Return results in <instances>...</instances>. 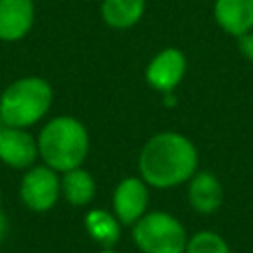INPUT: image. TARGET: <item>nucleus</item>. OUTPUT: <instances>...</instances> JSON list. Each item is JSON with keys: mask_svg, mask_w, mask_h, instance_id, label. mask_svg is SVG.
I'll return each instance as SVG.
<instances>
[{"mask_svg": "<svg viewBox=\"0 0 253 253\" xmlns=\"http://www.w3.org/2000/svg\"><path fill=\"white\" fill-rule=\"evenodd\" d=\"M36 20L34 0H0V42H20Z\"/></svg>", "mask_w": 253, "mask_h": 253, "instance_id": "nucleus-9", "label": "nucleus"}, {"mask_svg": "<svg viewBox=\"0 0 253 253\" xmlns=\"http://www.w3.org/2000/svg\"><path fill=\"white\" fill-rule=\"evenodd\" d=\"M239 49L253 63V32H247V34L239 36Z\"/></svg>", "mask_w": 253, "mask_h": 253, "instance_id": "nucleus-16", "label": "nucleus"}, {"mask_svg": "<svg viewBox=\"0 0 253 253\" xmlns=\"http://www.w3.org/2000/svg\"><path fill=\"white\" fill-rule=\"evenodd\" d=\"M132 241L142 253H184L186 227L168 211H148L132 225Z\"/></svg>", "mask_w": 253, "mask_h": 253, "instance_id": "nucleus-4", "label": "nucleus"}, {"mask_svg": "<svg viewBox=\"0 0 253 253\" xmlns=\"http://www.w3.org/2000/svg\"><path fill=\"white\" fill-rule=\"evenodd\" d=\"M38 138H34L28 128L2 126L0 130V162L14 170H28L38 160Z\"/></svg>", "mask_w": 253, "mask_h": 253, "instance_id": "nucleus-7", "label": "nucleus"}, {"mask_svg": "<svg viewBox=\"0 0 253 253\" xmlns=\"http://www.w3.org/2000/svg\"><path fill=\"white\" fill-rule=\"evenodd\" d=\"M144 14V0H103L101 16L115 30L132 28Z\"/></svg>", "mask_w": 253, "mask_h": 253, "instance_id": "nucleus-14", "label": "nucleus"}, {"mask_svg": "<svg viewBox=\"0 0 253 253\" xmlns=\"http://www.w3.org/2000/svg\"><path fill=\"white\" fill-rule=\"evenodd\" d=\"M213 18L221 30L239 38L253 30V0H215Z\"/></svg>", "mask_w": 253, "mask_h": 253, "instance_id": "nucleus-11", "label": "nucleus"}, {"mask_svg": "<svg viewBox=\"0 0 253 253\" xmlns=\"http://www.w3.org/2000/svg\"><path fill=\"white\" fill-rule=\"evenodd\" d=\"M99 253H117V251H115V249H113V247H109V249H101V251H99Z\"/></svg>", "mask_w": 253, "mask_h": 253, "instance_id": "nucleus-18", "label": "nucleus"}, {"mask_svg": "<svg viewBox=\"0 0 253 253\" xmlns=\"http://www.w3.org/2000/svg\"><path fill=\"white\" fill-rule=\"evenodd\" d=\"M121 221L115 213L95 208L89 210L85 215V229L89 233V237L101 245V249H109L115 247L121 239Z\"/></svg>", "mask_w": 253, "mask_h": 253, "instance_id": "nucleus-12", "label": "nucleus"}, {"mask_svg": "<svg viewBox=\"0 0 253 253\" xmlns=\"http://www.w3.org/2000/svg\"><path fill=\"white\" fill-rule=\"evenodd\" d=\"M186 73V55L178 47H166L154 55L146 67V83L160 93H170Z\"/></svg>", "mask_w": 253, "mask_h": 253, "instance_id": "nucleus-8", "label": "nucleus"}, {"mask_svg": "<svg viewBox=\"0 0 253 253\" xmlns=\"http://www.w3.org/2000/svg\"><path fill=\"white\" fill-rule=\"evenodd\" d=\"M184 253H231V249L219 233L204 229L188 237Z\"/></svg>", "mask_w": 253, "mask_h": 253, "instance_id": "nucleus-15", "label": "nucleus"}, {"mask_svg": "<svg viewBox=\"0 0 253 253\" xmlns=\"http://www.w3.org/2000/svg\"><path fill=\"white\" fill-rule=\"evenodd\" d=\"M148 208V184L142 178L128 176L121 180L113 194V213L123 225H134Z\"/></svg>", "mask_w": 253, "mask_h": 253, "instance_id": "nucleus-6", "label": "nucleus"}, {"mask_svg": "<svg viewBox=\"0 0 253 253\" xmlns=\"http://www.w3.org/2000/svg\"><path fill=\"white\" fill-rule=\"evenodd\" d=\"M51 103L53 89L43 77H20L0 93V121L6 126H34L47 115Z\"/></svg>", "mask_w": 253, "mask_h": 253, "instance_id": "nucleus-3", "label": "nucleus"}, {"mask_svg": "<svg viewBox=\"0 0 253 253\" xmlns=\"http://www.w3.org/2000/svg\"><path fill=\"white\" fill-rule=\"evenodd\" d=\"M40 158L55 172L79 168L89 152V132L81 121L69 115L53 117L38 134Z\"/></svg>", "mask_w": 253, "mask_h": 253, "instance_id": "nucleus-2", "label": "nucleus"}, {"mask_svg": "<svg viewBox=\"0 0 253 253\" xmlns=\"http://www.w3.org/2000/svg\"><path fill=\"white\" fill-rule=\"evenodd\" d=\"M188 202L202 215H210V213L217 211L223 202V188H221V182L217 180V176L208 170L196 172L190 178Z\"/></svg>", "mask_w": 253, "mask_h": 253, "instance_id": "nucleus-10", "label": "nucleus"}, {"mask_svg": "<svg viewBox=\"0 0 253 253\" xmlns=\"http://www.w3.org/2000/svg\"><path fill=\"white\" fill-rule=\"evenodd\" d=\"M0 206H2V192H0Z\"/></svg>", "mask_w": 253, "mask_h": 253, "instance_id": "nucleus-20", "label": "nucleus"}, {"mask_svg": "<svg viewBox=\"0 0 253 253\" xmlns=\"http://www.w3.org/2000/svg\"><path fill=\"white\" fill-rule=\"evenodd\" d=\"M57 174L59 172H55L45 164L30 166L20 182L22 204L36 213L49 211L61 196V178Z\"/></svg>", "mask_w": 253, "mask_h": 253, "instance_id": "nucleus-5", "label": "nucleus"}, {"mask_svg": "<svg viewBox=\"0 0 253 253\" xmlns=\"http://www.w3.org/2000/svg\"><path fill=\"white\" fill-rule=\"evenodd\" d=\"M95 192H97V186H95L93 176L87 170H83L81 166L63 172V176H61V196L65 198L67 204L77 206V208L87 206V204L93 202Z\"/></svg>", "mask_w": 253, "mask_h": 253, "instance_id": "nucleus-13", "label": "nucleus"}, {"mask_svg": "<svg viewBox=\"0 0 253 253\" xmlns=\"http://www.w3.org/2000/svg\"><path fill=\"white\" fill-rule=\"evenodd\" d=\"M2 126H4V123H2V121H0V130H2Z\"/></svg>", "mask_w": 253, "mask_h": 253, "instance_id": "nucleus-19", "label": "nucleus"}, {"mask_svg": "<svg viewBox=\"0 0 253 253\" xmlns=\"http://www.w3.org/2000/svg\"><path fill=\"white\" fill-rule=\"evenodd\" d=\"M198 168L194 142L172 130L158 132L146 140L138 154V174L152 188H174L188 182Z\"/></svg>", "mask_w": 253, "mask_h": 253, "instance_id": "nucleus-1", "label": "nucleus"}, {"mask_svg": "<svg viewBox=\"0 0 253 253\" xmlns=\"http://www.w3.org/2000/svg\"><path fill=\"white\" fill-rule=\"evenodd\" d=\"M6 233H8V219H6V215L0 210V245H2V241L6 237Z\"/></svg>", "mask_w": 253, "mask_h": 253, "instance_id": "nucleus-17", "label": "nucleus"}]
</instances>
